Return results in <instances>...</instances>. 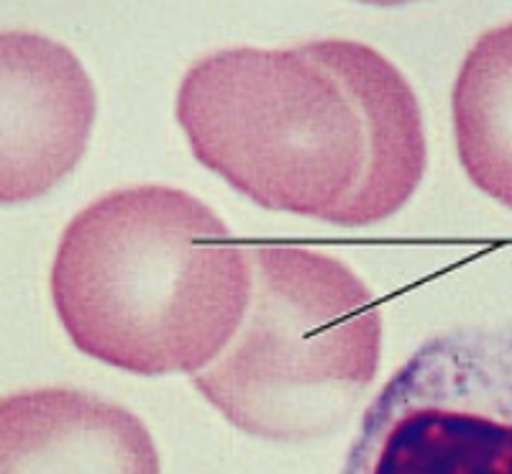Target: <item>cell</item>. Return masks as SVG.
Returning <instances> with one entry per match:
<instances>
[{
  "mask_svg": "<svg viewBox=\"0 0 512 474\" xmlns=\"http://www.w3.org/2000/svg\"><path fill=\"white\" fill-rule=\"evenodd\" d=\"M341 474H512V323L425 341L372 400Z\"/></svg>",
  "mask_w": 512,
  "mask_h": 474,
  "instance_id": "4",
  "label": "cell"
},
{
  "mask_svg": "<svg viewBox=\"0 0 512 474\" xmlns=\"http://www.w3.org/2000/svg\"><path fill=\"white\" fill-rule=\"evenodd\" d=\"M0 474H162L139 416L72 387L0 398Z\"/></svg>",
  "mask_w": 512,
  "mask_h": 474,
  "instance_id": "6",
  "label": "cell"
},
{
  "mask_svg": "<svg viewBox=\"0 0 512 474\" xmlns=\"http://www.w3.org/2000/svg\"><path fill=\"white\" fill-rule=\"evenodd\" d=\"M249 244L185 190L139 185L64 229L52 300L82 354L134 375H195L231 344L251 303Z\"/></svg>",
  "mask_w": 512,
  "mask_h": 474,
  "instance_id": "2",
  "label": "cell"
},
{
  "mask_svg": "<svg viewBox=\"0 0 512 474\" xmlns=\"http://www.w3.org/2000/svg\"><path fill=\"white\" fill-rule=\"evenodd\" d=\"M177 121L195 159L256 205L346 229L395 216L428 162L410 82L349 39L208 54Z\"/></svg>",
  "mask_w": 512,
  "mask_h": 474,
  "instance_id": "1",
  "label": "cell"
},
{
  "mask_svg": "<svg viewBox=\"0 0 512 474\" xmlns=\"http://www.w3.org/2000/svg\"><path fill=\"white\" fill-rule=\"evenodd\" d=\"M251 303L231 344L192 385L231 426L267 441H310L344 426L372 387L382 313L341 259L292 244H249Z\"/></svg>",
  "mask_w": 512,
  "mask_h": 474,
  "instance_id": "3",
  "label": "cell"
},
{
  "mask_svg": "<svg viewBox=\"0 0 512 474\" xmlns=\"http://www.w3.org/2000/svg\"><path fill=\"white\" fill-rule=\"evenodd\" d=\"M361 3H369V6H402V3H410V0H361Z\"/></svg>",
  "mask_w": 512,
  "mask_h": 474,
  "instance_id": "8",
  "label": "cell"
},
{
  "mask_svg": "<svg viewBox=\"0 0 512 474\" xmlns=\"http://www.w3.org/2000/svg\"><path fill=\"white\" fill-rule=\"evenodd\" d=\"M451 111L466 177L512 211V21L484 31L469 49Z\"/></svg>",
  "mask_w": 512,
  "mask_h": 474,
  "instance_id": "7",
  "label": "cell"
},
{
  "mask_svg": "<svg viewBox=\"0 0 512 474\" xmlns=\"http://www.w3.org/2000/svg\"><path fill=\"white\" fill-rule=\"evenodd\" d=\"M95 123V88L59 41L0 31V205L47 195L77 167Z\"/></svg>",
  "mask_w": 512,
  "mask_h": 474,
  "instance_id": "5",
  "label": "cell"
}]
</instances>
